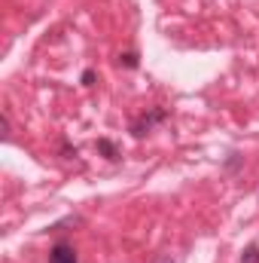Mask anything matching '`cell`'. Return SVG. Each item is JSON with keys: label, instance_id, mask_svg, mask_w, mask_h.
Instances as JSON below:
<instances>
[{"label": "cell", "instance_id": "obj_4", "mask_svg": "<svg viewBox=\"0 0 259 263\" xmlns=\"http://www.w3.org/2000/svg\"><path fill=\"white\" fill-rule=\"evenodd\" d=\"M119 65L134 70V67H137V52H122V55H119Z\"/></svg>", "mask_w": 259, "mask_h": 263}, {"label": "cell", "instance_id": "obj_7", "mask_svg": "<svg viewBox=\"0 0 259 263\" xmlns=\"http://www.w3.org/2000/svg\"><path fill=\"white\" fill-rule=\"evenodd\" d=\"M162 263H171V260H162Z\"/></svg>", "mask_w": 259, "mask_h": 263}, {"label": "cell", "instance_id": "obj_2", "mask_svg": "<svg viewBox=\"0 0 259 263\" xmlns=\"http://www.w3.org/2000/svg\"><path fill=\"white\" fill-rule=\"evenodd\" d=\"M49 263H79L76 248H73L70 242H55L52 251H49Z\"/></svg>", "mask_w": 259, "mask_h": 263}, {"label": "cell", "instance_id": "obj_6", "mask_svg": "<svg viewBox=\"0 0 259 263\" xmlns=\"http://www.w3.org/2000/svg\"><path fill=\"white\" fill-rule=\"evenodd\" d=\"M95 83V70H82V86H92Z\"/></svg>", "mask_w": 259, "mask_h": 263}, {"label": "cell", "instance_id": "obj_5", "mask_svg": "<svg viewBox=\"0 0 259 263\" xmlns=\"http://www.w3.org/2000/svg\"><path fill=\"white\" fill-rule=\"evenodd\" d=\"M244 263H259V248L256 245H250V248L244 251Z\"/></svg>", "mask_w": 259, "mask_h": 263}, {"label": "cell", "instance_id": "obj_1", "mask_svg": "<svg viewBox=\"0 0 259 263\" xmlns=\"http://www.w3.org/2000/svg\"><path fill=\"white\" fill-rule=\"evenodd\" d=\"M165 117H168L165 110H153V114H143V117H137V120L131 123V135H134V138H143L146 132L156 126V123H162Z\"/></svg>", "mask_w": 259, "mask_h": 263}, {"label": "cell", "instance_id": "obj_3", "mask_svg": "<svg viewBox=\"0 0 259 263\" xmlns=\"http://www.w3.org/2000/svg\"><path fill=\"white\" fill-rule=\"evenodd\" d=\"M98 153H104L110 162H113V159H119V150H116V144H113L110 138H101V141H98Z\"/></svg>", "mask_w": 259, "mask_h": 263}]
</instances>
